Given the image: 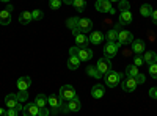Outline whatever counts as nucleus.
<instances>
[{
    "label": "nucleus",
    "mask_w": 157,
    "mask_h": 116,
    "mask_svg": "<svg viewBox=\"0 0 157 116\" xmlns=\"http://www.w3.org/2000/svg\"><path fill=\"white\" fill-rule=\"evenodd\" d=\"M58 96L61 97V100L69 102V100H72L74 97H77V93H75V89H74L72 85H63V86L60 88V94H58Z\"/></svg>",
    "instance_id": "obj_1"
},
{
    "label": "nucleus",
    "mask_w": 157,
    "mask_h": 116,
    "mask_svg": "<svg viewBox=\"0 0 157 116\" xmlns=\"http://www.w3.org/2000/svg\"><path fill=\"white\" fill-rule=\"evenodd\" d=\"M121 77L123 74L116 72V71H110L105 74V85L109 88H115L116 85H121Z\"/></svg>",
    "instance_id": "obj_2"
},
{
    "label": "nucleus",
    "mask_w": 157,
    "mask_h": 116,
    "mask_svg": "<svg viewBox=\"0 0 157 116\" xmlns=\"http://www.w3.org/2000/svg\"><path fill=\"white\" fill-rule=\"evenodd\" d=\"M61 104H63V100H61V97L60 96H49L47 97V105L52 108L50 111L54 113V114H58L60 113V110H61Z\"/></svg>",
    "instance_id": "obj_3"
},
{
    "label": "nucleus",
    "mask_w": 157,
    "mask_h": 116,
    "mask_svg": "<svg viewBox=\"0 0 157 116\" xmlns=\"http://www.w3.org/2000/svg\"><path fill=\"white\" fill-rule=\"evenodd\" d=\"M134 35L130 33L129 30H120L118 32V44L120 46H127V44H132L134 43Z\"/></svg>",
    "instance_id": "obj_4"
},
{
    "label": "nucleus",
    "mask_w": 157,
    "mask_h": 116,
    "mask_svg": "<svg viewBox=\"0 0 157 116\" xmlns=\"http://www.w3.org/2000/svg\"><path fill=\"white\" fill-rule=\"evenodd\" d=\"M94 6H96V9L99 13H109V14H115V13H116V9L112 6L110 0H98Z\"/></svg>",
    "instance_id": "obj_5"
},
{
    "label": "nucleus",
    "mask_w": 157,
    "mask_h": 116,
    "mask_svg": "<svg viewBox=\"0 0 157 116\" xmlns=\"http://www.w3.org/2000/svg\"><path fill=\"white\" fill-rule=\"evenodd\" d=\"M118 49H120L118 41H107V44L104 46V55L107 58H113L118 54Z\"/></svg>",
    "instance_id": "obj_6"
},
{
    "label": "nucleus",
    "mask_w": 157,
    "mask_h": 116,
    "mask_svg": "<svg viewBox=\"0 0 157 116\" xmlns=\"http://www.w3.org/2000/svg\"><path fill=\"white\" fill-rule=\"evenodd\" d=\"M5 105H6V108H16L17 111L24 108V107L21 105L19 99H17V94H14V93H10V94L5 97Z\"/></svg>",
    "instance_id": "obj_7"
},
{
    "label": "nucleus",
    "mask_w": 157,
    "mask_h": 116,
    "mask_svg": "<svg viewBox=\"0 0 157 116\" xmlns=\"http://www.w3.org/2000/svg\"><path fill=\"white\" fill-rule=\"evenodd\" d=\"M96 68L99 69V72L102 74V75H105L107 72H110L112 71V61H110V58H99L98 60V63H96Z\"/></svg>",
    "instance_id": "obj_8"
},
{
    "label": "nucleus",
    "mask_w": 157,
    "mask_h": 116,
    "mask_svg": "<svg viewBox=\"0 0 157 116\" xmlns=\"http://www.w3.org/2000/svg\"><path fill=\"white\" fill-rule=\"evenodd\" d=\"M13 5H8L6 8H3L0 11V25H8L11 22V13H13Z\"/></svg>",
    "instance_id": "obj_9"
},
{
    "label": "nucleus",
    "mask_w": 157,
    "mask_h": 116,
    "mask_svg": "<svg viewBox=\"0 0 157 116\" xmlns=\"http://www.w3.org/2000/svg\"><path fill=\"white\" fill-rule=\"evenodd\" d=\"M93 28V21L91 19H78L77 21V30L82 33H88Z\"/></svg>",
    "instance_id": "obj_10"
},
{
    "label": "nucleus",
    "mask_w": 157,
    "mask_h": 116,
    "mask_svg": "<svg viewBox=\"0 0 157 116\" xmlns=\"http://www.w3.org/2000/svg\"><path fill=\"white\" fill-rule=\"evenodd\" d=\"M121 88L124 89L126 93H132V91H135V88H137L135 77H127L124 82H121Z\"/></svg>",
    "instance_id": "obj_11"
},
{
    "label": "nucleus",
    "mask_w": 157,
    "mask_h": 116,
    "mask_svg": "<svg viewBox=\"0 0 157 116\" xmlns=\"http://www.w3.org/2000/svg\"><path fill=\"white\" fill-rule=\"evenodd\" d=\"M22 114L24 116H38L39 114V108L35 105V102H29L27 105H24Z\"/></svg>",
    "instance_id": "obj_12"
},
{
    "label": "nucleus",
    "mask_w": 157,
    "mask_h": 116,
    "mask_svg": "<svg viewBox=\"0 0 157 116\" xmlns=\"http://www.w3.org/2000/svg\"><path fill=\"white\" fill-rule=\"evenodd\" d=\"M30 85H32V79L29 75H24V77H21V79L17 80V89L19 91H29Z\"/></svg>",
    "instance_id": "obj_13"
},
{
    "label": "nucleus",
    "mask_w": 157,
    "mask_h": 116,
    "mask_svg": "<svg viewBox=\"0 0 157 116\" xmlns=\"http://www.w3.org/2000/svg\"><path fill=\"white\" fill-rule=\"evenodd\" d=\"M91 96H93L94 99H101V97L105 96V88H104V85H101V83L94 85L93 88H91Z\"/></svg>",
    "instance_id": "obj_14"
},
{
    "label": "nucleus",
    "mask_w": 157,
    "mask_h": 116,
    "mask_svg": "<svg viewBox=\"0 0 157 116\" xmlns=\"http://www.w3.org/2000/svg\"><path fill=\"white\" fill-rule=\"evenodd\" d=\"M78 58L80 61H88L93 58V50H90L88 47H78Z\"/></svg>",
    "instance_id": "obj_15"
},
{
    "label": "nucleus",
    "mask_w": 157,
    "mask_h": 116,
    "mask_svg": "<svg viewBox=\"0 0 157 116\" xmlns=\"http://www.w3.org/2000/svg\"><path fill=\"white\" fill-rule=\"evenodd\" d=\"M132 50L137 54V55H141V52H145L146 50V44L143 39H134L132 43Z\"/></svg>",
    "instance_id": "obj_16"
},
{
    "label": "nucleus",
    "mask_w": 157,
    "mask_h": 116,
    "mask_svg": "<svg viewBox=\"0 0 157 116\" xmlns=\"http://www.w3.org/2000/svg\"><path fill=\"white\" fill-rule=\"evenodd\" d=\"M74 38H75L77 47H86V46L90 44V38H88L85 33H78V35H75Z\"/></svg>",
    "instance_id": "obj_17"
},
{
    "label": "nucleus",
    "mask_w": 157,
    "mask_h": 116,
    "mask_svg": "<svg viewBox=\"0 0 157 116\" xmlns=\"http://www.w3.org/2000/svg\"><path fill=\"white\" fill-rule=\"evenodd\" d=\"M143 60H145L146 64H154V63H157V54L154 52V50H145Z\"/></svg>",
    "instance_id": "obj_18"
},
{
    "label": "nucleus",
    "mask_w": 157,
    "mask_h": 116,
    "mask_svg": "<svg viewBox=\"0 0 157 116\" xmlns=\"http://www.w3.org/2000/svg\"><path fill=\"white\" fill-rule=\"evenodd\" d=\"M132 22V13L130 11H121L120 13V25H129Z\"/></svg>",
    "instance_id": "obj_19"
},
{
    "label": "nucleus",
    "mask_w": 157,
    "mask_h": 116,
    "mask_svg": "<svg viewBox=\"0 0 157 116\" xmlns=\"http://www.w3.org/2000/svg\"><path fill=\"white\" fill-rule=\"evenodd\" d=\"M33 21V16H32V11H22L21 14H19V22L22 25H27Z\"/></svg>",
    "instance_id": "obj_20"
},
{
    "label": "nucleus",
    "mask_w": 157,
    "mask_h": 116,
    "mask_svg": "<svg viewBox=\"0 0 157 116\" xmlns=\"http://www.w3.org/2000/svg\"><path fill=\"white\" fill-rule=\"evenodd\" d=\"M80 58L78 57H74V55H69V58H68V68L71 69V71H74V69H78V66H80Z\"/></svg>",
    "instance_id": "obj_21"
},
{
    "label": "nucleus",
    "mask_w": 157,
    "mask_h": 116,
    "mask_svg": "<svg viewBox=\"0 0 157 116\" xmlns=\"http://www.w3.org/2000/svg\"><path fill=\"white\" fill-rule=\"evenodd\" d=\"M88 38H90V43H91V44H101V43L104 41V33H101V32H93Z\"/></svg>",
    "instance_id": "obj_22"
},
{
    "label": "nucleus",
    "mask_w": 157,
    "mask_h": 116,
    "mask_svg": "<svg viewBox=\"0 0 157 116\" xmlns=\"http://www.w3.org/2000/svg\"><path fill=\"white\" fill-rule=\"evenodd\" d=\"M120 27H121V25L118 24L115 28H112V30H109V32L105 33L107 41H118V32H120Z\"/></svg>",
    "instance_id": "obj_23"
},
{
    "label": "nucleus",
    "mask_w": 157,
    "mask_h": 116,
    "mask_svg": "<svg viewBox=\"0 0 157 116\" xmlns=\"http://www.w3.org/2000/svg\"><path fill=\"white\" fill-rule=\"evenodd\" d=\"M80 108H82V104H80V100H78V97H74L72 100L68 102V110H69V113H71V111H78Z\"/></svg>",
    "instance_id": "obj_24"
},
{
    "label": "nucleus",
    "mask_w": 157,
    "mask_h": 116,
    "mask_svg": "<svg viewBox=\"0 0 157 116\" xmlns=\"http://www.w3.org/2000/svg\"><path fill=\"white\" fill-rule=\"evenodd\" d=\"M33 102H35V105H36L38 108H46V107H47V97H46L44 94H38Z\"/></svg>",
    "instance_id": "obj_25"
},
{
    "label": "nucleus",
    "mask_w": 157,
    "mask_h": 116,
    "mask_svg": "<svg viewBox=\"0 0 157 116\" xmlns=\"http://www.w3.org/2000/svg\"><path fill=\"white\" fill-rule=\"evenodd\" d=\"M152 11H154V8H152L149 3H145V5H141V8H140V14H141L143 17H151Z\"/></svg>",
    "instance_id": "obj_26"
},
{
    "label": "nucleus",
    "mask_w": 157,
    "mask_h": 116,
    "mask_svg": "<svg viewBox=\"0 0 157 116\" xmlns=\"http://www.w3.org/2000/svg\"><path fill=\"white\" fill-rule=\"evenodd\" d=\"M86 74L90 77H93V79H101V77H102V74L99 72V69L96 66H88L86 68Z\"/></svg>",
    "instance_id": "obj_27"
},
{
    "label": "nucleus",
    "mask_w": 157,
    "mask_h": 116,
    "mask_svg": "<svg viewBox=\"0 0 157 116\" xmlns=\"http://www.w3.org/2000/svg\"><path fill=\"white\" fill-rule=\"evenodd\" d=\"M140 74V71H138V68L135 66V64H129V66L126 68V75L127 77H137Z\"/></svg>",
    "instance_id": "obj_28"
},
{
    "label": "nucleus",
    "mask_w": 157,
    "mask_h": 116,
    "mask_svg": "<svg viewBox=\"0 0 157 116\" xmlns=\"http://www.w3.org/2000/svg\"><path fill=\"white\" fill-rule=\"evenodd\" d=\"M72 6H74V8H75L78 13H82V11L86 8V2H85V0H74Z\"/></svg>",
    "instance_id": "obj_29"
},
{
    "label": "nucleus",
    "mask_w": 157,
    "mask_h": 116,
    "mask_svg": "<svg viewBox=\"0 0 157 116\" xmlns=\"http://www.w3.org/2000/svg\"><path fill=\"white\" fill-rule=\"evenodd\" d=\"M129 8H130V5H129L127 0H121V2L118 3V9H120V13L121 11H130Z\"/></svg>",
    "instance_id": "obj_30"
},
{
    "label": "nucleus",
    "mask_w": 157,
    "mask_h": 116,
    "mask_svg": "<svg viewBox=\"0 0 157 116\" xmlns=\"http://www.w3.org/2000/svg\"><path fill=\"white\" fill-rule=\"evenodd\" d=\"M77 21H78V17H71V19H68V21H66V27L71 28V30L77 28Z\"/></svg>",
    "instance_id": "obj_31"
},
{
    "label": "nucleus",
    "mask_w": 157,
    "mask_h": 116,
    "mask_svg": "<svg viewBox=\"0 0 157 116\" xmlns=\"http://www.w3.org/2000/svg\"><path fill=\"white\" fill-rule=\"evenodd\" d=\"M149 75L152 77V79H155V80H157V63L149 64Z\"/></svg>",
    "instance_id": "obj_32"
},
{
    "label": "nucleus",
    "mask_w": 157,
    "mask_h": 116,
    "mask_svg": "<svg viewBox=\"0 0 157 116\" xmlns=\"http://www.w3.org/2000/svg\"><path fill=\"white\" fill-rule=\"evenodd\" d=\"M32 16H33V21H41L44 14H43V11H39V9H33Z\"/></svg>",
    "instance_id": "obj_33"
},
{
    "label": "nucleus",
    "mask_w": 157,
    "mask_h": 116,
    "mask_svg": "<svg viewBox=\"0 0 157 116\" xmlns=\"http://www.w3.org/2000/svg\"><path fill=\"white\" fill-rule=\"evenodd\" d=\"M17 99H19V102H25L29 99V91H19L17 93Z\"/></svg>",
    "instance_id": "obj_34"
},
{
    "label": "nucleus",
    "mask_w": 157,
    "mask_h": 116,
    "mask_svg": "<svg viewBox=\"0 0 157 116\" xmlns=\"http://www.w3.org/2000/svg\"><path fill=\"white\" fill-rule=\"evenodd\" d=\"M134 64H135L137 68L143 66V64H145V60H143V57H141V55H137V57L134 58Z\"/></svg>",
    "instance_id": "obj_35"
},
{
    "label": "nucleus",
    "mask_w": 157,
    "mask_h": 116,
    "mask_svg": "<svg viewBox=\"0 0 157 116\" xmlns=\"http://www.w3.org/2000/svg\"><path fill=\"white\" fill-rule=\"evenodd\" d=\"M49 3H50V8H52V9H58L63 2H61V0H50Z\"/></svg>",
    "instance_id": "obj_36"
},
{
    "label": "nucleus",
    "mask_w": 157,
    "mask_h": 116,
    "mask_svg": "<svg viewBox=\"0 0 157 116\" xmlns=\"http://www.w3.org/2000/svg\"><path fill=\"white\" fill-rule=\"evenodd\" d=\"M145 80H146V77L143 75L141 72H140V74L135 77V82H137V85H140V83H145Z\"/></svg>",
    "instance_id": "obj_37"
},
{
    "label": "nucleus",
    "mask_w": 157,
    "mask_h": 116,
    "mask_svg": "<svg viewBox=\"0 0 157 116\" xmlns=\"http://www.w3.org/2000/svg\"><path fill=\"white\" fill-rule=\"evenodd\" d=\"M17 110L16 108H6V116H17Z\"/></svg>",
    "instance_id": "obj_38"
},
{
    "label": "nucleus",
    "mask_w": 157,
    "mask_h": 116,
    "mask_svg": "<svg viewBox=\"0 0 157 116\" xmlns=\"http://www.w3.org/2000/svg\"><path fill=\"white\" fill-rule=\"evenodd\" d=\"M69 55L78 57V47H77V46H74V47H71V49H69Z\"/></svg>",
    "instance_id": "obj_39"
},
{
    "label": "nucleus",
    "mask_w": 157,
    "mask_h": 116,
    "mask_svg": "<svg viewBox=\"0 0 157 116\" xmlns=\"http://www.w3.org/2000/svg\"><path fill=\"white\" fill-rule=\"evenodd\" d=\"M149 97L157 99V88H151V89H149Z\"/></svg>",
    "instance_id": "obj_40"
},
{
    "label": "nucleus",
    "mask_w": 157,
    "mask_h": 116,
    "mask_svg": "<svg viewBox=\"0 0 157 116\" xmlns=\"http://www.w3.org/2000/svg\"><path fill=\"white\" fill-rule=\"evenodd\" d=\"M151 19H152V22H154V24L157 25V8H155V9L152 11V14H151Z\"/></svg>",
    "instance_id": "obj_41"
},
{
    "label": "nucleus",
    "mask_w": 157,
    "mask_h": 116,
    "mask_svg": "<svg viewBox=\"0 0 157 116\" xmlns=\"http://www.w3.org/2000/svg\"><path fill=\"white\" fill-rule=\"evenodd\" d=\"M63 3H66V5H72L74 3V0H61Z\"/></svg>",
    "instance_id": "obj_42"
},
{
    "label": "nucleus",
    "mask_w": 157,
    "mask_h": 116,
    "mask_svg": "<svg viewBox=\"0 0 157 116\" xmlns=\"http://www.w3.org/2000/svg\"><path fill=\"white\" fill-rule=\"evenodd\" d=\"M0 116H6V110L5 108H0Z\"/></svg>",
    "instance_id": "obj_43"
},
{
    "label": "nucleus",
    "mask_w": 157,
    "mask_h": 116,
    "mask_svg": "<svg viewBox=\"0 0 157 116\" xmlns=\"http://www.w3.org/2000/svg\"><path fill=\"white\" fill-rule=\"evenodd\" d=\"M0 2H3V3H8V2H10V0H0Z\"/></svg>",
    "instance_id": "obj_44"
},
{
    "label": "nucleus",
    "mask_w": 157,
    "mask_h": 116,
    "mask_svg": "<svg viewBox=\"0 0 157 116\" xmlns=\"http://www.w3.org/2000/svg\"><path fill=\"white\" fill-rule=\"evenodd\" d=\"M110 2H118V3H120V2H121V0H110Z\"/></svg>",
    "instance_id": "obj_45"
}]
</instances>
